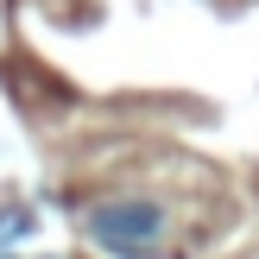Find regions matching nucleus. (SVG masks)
Masks as SVG:
<instances>
[{
	"label": "nucleus",
	"instance_id": "2",
	"mask_svg": "<svg viewBox=\"0 0 259 259\" xmlns=\"http://www.w3.org/2000/svg\"><path fill=\"white\" fill-rule=\"evenodd\" d=\"M25 228H32V215H7V222H0V240H7V234H25Z\"/></svg>",
	"mask_w": 259,
	"mask_h": 259
},
{
	"label": "nucleus",
	"instance_id": "1",
	"mask_svg": "<svg viewBox=\"0 0 259 259\" xmlns=\"http://www.w3.org/2000/svg\"><path fill=\"white\" fill-rule=\"evenodd\" d=\"M171 228V215L158 209L152 196H114L101 209H89V240L114 259H152Z\"/></svg>",
	"mask_w": 259,
	"mask_h": 259
}]
</instances>
